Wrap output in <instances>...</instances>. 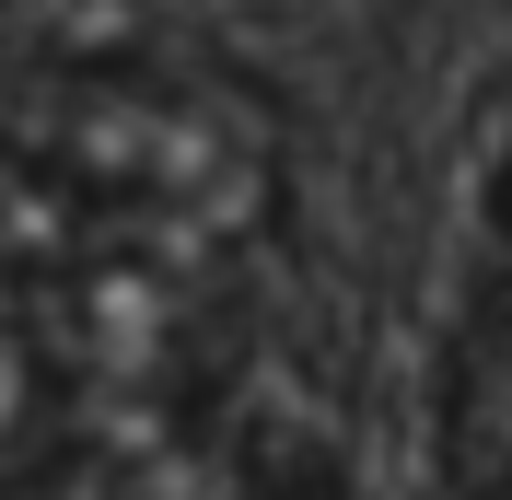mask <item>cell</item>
<instances>
[{"label":"cell","mask_w":512,"mask_h":500,"mask_svg":"<svg viewBox=\"0 0 512 500\" xmlns=\"http://www.w3.org/2000/svg\"><path fill=\"white\" fill-rule=\"evenodd\" d=\"M163 500H361V477L326 454V442H245V454H210V477H163Z\"/></svg>","instance_id":"cell-1"}]
</instances>
